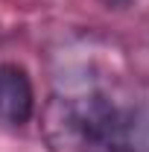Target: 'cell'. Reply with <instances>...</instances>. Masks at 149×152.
Segmentation results:
<instances>
[{"mask_svg": "<svg viewBox=\"0 0 149 152\" xmlns=\"http://www.w3.org/2000/svg\"><path fill=\"white\" fill-rule=\"evenodd\" d=\"M41 132L53 152H149V108L114 82L82 76L47 99Z\"/></svg>", "mask_w": 149, "mask_h": 152, "instance_id": "obj_1", "label": "cell"}, {"mask_svg": "<svg viewBox=\"0 0 149 152\" xmlns=\"http://www.w3.org/2000/svg\"><path fill=\"white\" fill-rule=\"evenodd\" d=\"M35 114V88L29 73L15 61H0V123L23 126Z\"/></svg>", "mask_w": 149, "mask_h": 152, "instance_id": "obj_2", "label": "cell"}, {"mask_svg": "<svg viewBox=\"0 0 149 152\" xmlns=\"http://www.w3.org/2000/svg\"><path fill=\"white\" fill-rule=\"evenodd\" d=\"M108 3H123V0H108Z\"/></svg>", "mask_w": 149, "mask_h": 152, "instance_id": "obj_3", "label": "cell"}]
</instances>
